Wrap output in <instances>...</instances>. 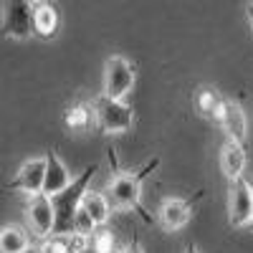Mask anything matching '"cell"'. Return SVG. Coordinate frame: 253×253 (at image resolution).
Instances as JSON below:
<instances>
[{
	"label": "cell",
	"mask_w": 253,
	"mask_h": 253,
	"mask_svg": "<svg viewBox=\"0 0 253 253\" xmlns=\"http://www.w3.org/2000/svg\"><path fill=\"white\" fill-rule=\"evenodd\" d=\"M243 167H246V150H243V142L236 139H228L223 152H220V170L225 172L228 180H236L243 175Z\"/></svg>",
	"instance_id": "obj_10"
},
{
	"label": "cell",
	"mask_w": 253,
	"mask_h": 253,
	"mask_svg": "<svg viewBox=\"0 0 253 253\" xmlns=\"http://www.w3.org/2000/svg\"><path fill=\"white\" fill-rule=\"evenodd\" d=\"M46 157H33L28 162H23V167L18 170L15 180L10 182L13 190H26L28 195L43 193V182H46Z\"/></svg>",
	"instance_id": "obj_8"
},
{
	"label": "cell",
	"mask_w": 253,
	"mask_h": 253,
	"mask_svg": "<svg viewBox=\"0 0 253 253\" xmlns=\"http://www.w3.org/2000/svg\"><path fill=\"white\" fill-rule=\"evenodd\" d=\"M157 165H160V160L155 157V160L147 162L142 170H137V172H122V175H117V177L109 182V193H107L112 208H117V210H132V208H134L137 213H142V218H147L144 210H142V205H139L142 182H144V177L150 175V172L157 170Z\"/></svg>",
	"instance_id": "obj_2"
},
{
	"label": "cell",
	"mask_w": 253,
	"mask_h": 253,
	"mask_svg": "<svg viewBox=\"0 0 253 253\" xmlns=\"http://www.w3.org/2000/svg\"><path fill=\"white\" fill-rule=\"evenodd\" d=\"M220 124L225 126V132H228L230 139H236V142L246 139V112L241 109V104L225 101V112H223Z\"/></svg>",
	"instance_id": "obj_12"
},
{
	"label": "cell",
	"mask_w": 253,
	"mask_h": 253,
	"mask_svg": "<svg viewBox=\"0 0 253 253\" xmlns=\"http://www.w3.org/2000/svg\"><path fill=\"white\" fill-rule=\"evenodd\" d=\"M33 26H36V36L41 38H51L58 28V13L51 3H41L36 5V15H33Z\"/></svg>",
	"instance_id": "obj_14"
},
{
	"label": "cell",
	"mask_w": 253,
	"mask_h": 253,
	"mask_svg": "<svg viewBox=\"0 0 253 253\" xmlns=\"http://www.w3.org/2000/svg\"><path fill=\"white\" fill-rule=\"evenodd\" d=\"M76 253H101V251H96V248L89 243V246H84V248H81V251H76Z\"/></svg>",
	"instance_id": "obj_22"
},
{
	"label": "cell",
	"mask_w": 253,
	"mask_h": 253,
	"mask_svg": "<svg viewBox=\"0 0 253 253\" xmlns=\"http://www.w3.org/2000/svg\"><path fill=\"white\" fill-rule=\"evenodd\" d=\"M46 162H48V167H46V182H43V193H48V195H53V193H61L66 185H71V172H69V167L61 162V157L56 155V152H48L46 155Z\"/></svg>",
	"instance_id": "obj_9"
},
{
	"label": "cell",
	"mask_w": 253,
	"mask_h": 253,
	"mask_svg": "<svg viewBox=\"0 0 253 253\" xmlns=\"http://www.w3.org/2000/svg\"><path fill=\"white\" fill-rule=\"evenodd\" d=\"M251 218H253V187L241 175L230 180L228 187V220L233 228H246L251 225Z\"/></svg>",
	"instance_id": "obj_5"
},
{
	"label": "cell",
	"mask_w": 253,
	"mask_h": 253,
	"mask_svg": "<svg viewBox=\"0 0 253 253\" xmlns=\"http://www.w3.org/2000/svg\"><path fill=\"white\" fill-rule=\"evenodd\" d=\"M185 253H198V248H193V246H190V248H187Z\"/></svg>",
	"instance_id": "obj_26"
},
{
	"label": "cell",
	"mask_w": 253,
	"mask_h": 253,
	"mask_svg": "<svg viewBox=\"0 0 253 253\" xmlns=\"http://www.w3.org/2000/svg\"><path fill=\"white\" fill-rule=\"evenodd\" d=\"M96 228H99V223L91 218L89 210L81 205V208H79V213H76V218H74V233H79V236H86V238H89Z\"/></svg>",
	"instance_id": "obj_20"
},
{
	"label": "cell",
	"mask_w": 253,
	"mask_h": 253,
	"mask_svg": "<svg viewBox=\"0 0 253 253\" xmlns=\"http://www.w3.org/2000/svg\"><path fill=\"white\" fill-rule=\"evenodd\" d=\"M251 187H253V182H251ZM251 230H253V218H251Z\"/></svg>",
	"instance_id": "obj_27"
},
{
	"label": "cell",
	"mask_w": 253,
	"mask_h": 253,
	"mask_svg": "<svg viewBox=\"0 0 253 253\" xmlns=\"http://www.w3.org/2000/svg\"><path fill=\"white\" fill-rule=\"evenodd\" d=\"M33 3H36V5H41V3H51V0H33Z\"/></svg>",
	"instance_id": "obj_25"
},
{
	"label": "cell",
	"mask_w": 253,
	"mask_h": 253,
	"mask_svg": "<svg viewBox=\"0 0 253 253\" xmlns=\"http://www.w3.org/2000/svg\"><path fill=\"white\" fill-rule=\"evenodd\" d=\"M198 107H200L203 114L215 117V119L220 122V119H223V112H225V101H220V99L215 96V91L203 89V91L198 94Z\"/></svg>",
	"instance_id": "obj_16"
},
{
	"label": "cell",
	"mask_w": 253,
	"mask_h": 253,
	"mask_svg": "<svg viewBox=\"0 0 253 253\" xmlns=\"http://www.w3.org/2000/svg\"><path fill=\"white\" fill-rule=\"evenodd\" d=\"M248 20H251V26H253V3L248 5Z\"/></svg>",
	"instance_id": "obj_23"
},
{
	"label": "cell",
	"mask_w": 253,
	"mask_h": 253,
	"mask_svg": "<svg viewBox=\"0 0 253 253\" xmlns=\"http://www.w3.org/2000/svg\"><path fill=\"white\" fill-rule=\"evenodd\" d=\"M89 243L96 248V251H101V253H119L117 251V241H114V233L109 228H96L94 233L89 236Z\"/></svg>",
	"instance_id": "obj_17"
},
{
	"label": "cell",
	"mask_w": 253,
	"mask_h": 253,
	"mask_svg": "<svg viewBox=\"0 0 253 253\" xmlns=\"http://www.w3.org/2000/svg\"><path fill=\"white\" fill-rule=\"evenodd\" d=\"M122 253H142V248H139L137 243H132V246H126V248H124Z\"/></svg>",
	"instance_id": "obj_21"
},
{
	"label": "cell",
	"mask_w": 253,
	"mask_h": 253,
	"mask_svg": "<svg viewBox=\"0 0 253 253\" xmlns=\"http://www.w3.org/2000/svg\"><path fill=\"white\" fill-rule=\"evenodd\" d=\"M74 253H76V251H74Z\"/></svg>",
	"instance_id": "obj_28"
},
{
	"label": "cell",
	"mask_w": 253,
	"mask_h": 253,
	"mask_svg": "<svg viewBox=\"0 0 253 253\" xmlns=\"http://www.w3.org/2000/svg\"><path fill=\"white\" fill-rule=\"evenodd\" d=\"M26 218L33 228V233L38 238H48L53 233V225H56V208L48 193H36L28 198L26 205Z\"/></svg>",
	"instance_id": "obj_7"
},
{
	"label": "cell",
	"mask_w": 253,
	"mask_h": 253,
	"mask_svg": "<svg viewBox=\"0 0 253 253\" xmlns=\"http://www.w3.org/2000/svg\"><path fill=\"white\" fill-rule=\"evenodd\" d=\"M20 253H41V251H38V248H31V246H28L26 251H20Z\"/></svg>",
	"instance_id": "obj_24"
},
{
	"label": "cell",
	"mask_w": 253,
	"mask_h": 253,
	"mask_svg": "<svg viewBox=\"0 0 253 253\" xmlns=\"http://www.w3.org/2000/svg\"><path fill=\"white\" fill-rule=\"evenodd\" d=\"M31 246L28 236L23 228L18 225H5L3 233H0V253H20Z\"/></svg>",
	"instance_id": "obj_15"
},
{
	"label": "cell",
	"mask_w": 253,
	"mask_h": 253,
	"mask_svg": "<svg viewBox=\"0 0 253 253\" xmlns=\"http://www.w3.org/2000/svg\"><path fill=\"white\" fill-rule=\"evenodd\" d=\"M38 251L41 253H74L71 236H48L38 246Z\"/></svg>",
	"instance_id": "obj_18"
},
{
	"label": "cell",
	"mask_w": 253,
	"mask_h": 253,
	"mask_svg": "<svg viewBox=\"0 0 253 253\" xmlns=\"http://www.w3.org/2000/svg\"><path fill=\"white\" fill-rule=\"evenodd\" d=\"M96 172V167H86L79 177L71 180V185H66L61 193H53V208H56V225H53V233L51 236H71L74 233V218L81 208V200L89 190V182Z\"/></svg>",
	"instance_id": "obj_1"
},
{
	"label": "cell",
	"mask_w": 253,
	"mask_h": 253,
	"mask_svg": "<svg viewBox=\"0 0 253 253\" xmlns=\"http://www.w3.org/2000/svg\"><path fill=\"white\" fill-rule=\"evenodd\" d=\"M33 15H36V3L33 0H5L3 5V31L13 38H28L36 33L33 26Z\"/></svg>",
	"instance_id": "obj_4"
},
{
	"label": "cell",
	"mask_w": 253,
	"mask_h": 253,
	"mask_svg": "<svg viewBox=\"0 0 253 253\" xmlns=\"http://www.w3.org/2000/svg\"><path fill=\"white\" fill-rule=\"evenodd\" d=\"M91 117H94V112L79 104V107H71L66 112V124L71 126V129H86V126L91 124Z\"/></svg>",
	"instance_id": "obj_19"
},
{
	"label": "cell",
	"mask_w": 253,
	"mask_h": 253,
	"mask_svg": "<svg viewBox=\"0 0 253 253\" xmlns=\"http://www.w3.org/2000/svg\"><path fill=\"white\" fill-rule=\"evenodd\" d=\"M190 220V203L177 200V198H167L160 208V223L167 230H180Z\"/></svg>",
	"instance_id": "obj_11"
},
{
	"label": "cell",
	"mask_w": 253,
	"mask_h": 253,
	"mask_svg": "<svg viewBox=\"0 0 253 253\" xmlns=\"http://www.w3.org/2000/svg\"><path fill=\"white\" fill-rule=\"evenodd\" d=\"M94 119L107 134H119L126 132L132 126V109L126 107L122 99H112V96H101L94 104Z\"/></svg>",
	"instance_id": "obj_3"
},
{
	"label": "cell",
	"mask_w": 253,
	"mask_h": 253,
	"mask_svg": "<svg viewBox=\"0 0 253 253\" xmlns=\"http://www.w3.org/2000/svg\"><path fill=\"white\" fill-rule=\"evenodd\" d=\"M134 84V69L132 63L122 58V56H112L107 61V71H104V96L112 99H124L129 94Z\"/></svg>",
	"instance_id": "obj_6"
},
{
	"label": "cell",
	"mask_w": 253,
	"mask_h": 253,
	"mask_svg": "<svg viewBox=\"0 0 253 253\" xmlns=\"http://www.w3.org/2000/svg\"><path fill=\"white\" fill-rule=\"evenodd\" d=\"M81 205L91 213V218L99 223V225H104L109 220V215H112V203H109V198L104 195V193H96V190H86V195H84V200H81Z\"/></svg>",
	"instance_id": "obj_13"
}]
</instances>
